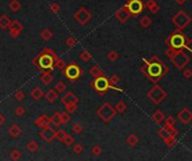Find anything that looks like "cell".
Instances as JSON below:
<instances>
[{
  "label": "cell",
  "instance_id": "9",
  "mask_svg": "<svg viewBox=\"0 0 192 161\" xmlns=\"http://www.w3.org/2000/svg\"><path fill=\"white\" fill-rule=\"evenodd\" d=\"M178 119L183 124H190L192 122V111L189 108H182L178 113Z\"/></svg>",
  "mask_w": 192,
  "mask_h": 161
},
{
  "label": "cell",
  "instance_id": "5",
  "mask_svg": "<svg viewBox=\"0 0 192 161\" xmlns=\"http://www.w3.org/2000/svg\"><path fill=\"white\" fill-rule=\"evenodd\" d=\"M172 22L176 28L182 30V29H184V28H187L189 26V24L191 22V17L184 10H179L172 17Z\"/></svg>",
  "mask_w": 192,
  "mask_h": 161
},
{
  "label": "cell",
  "instance_id": "25",
  "mask_svg": "<svg viewBox=\"0 0 192 161\" xmlns=\"http://www.w3.org/2000/svg\"><path fill=\"white\" fill-rule=\"evenodd\" d=\"M20 132H22V130H20V129L18 128V125H16V124H14L10 129H9V133H10L11 136H14V138L19 136Z\"/></svg>",
  "mask_w": 192,
  "mask_h": 161
},
{
  "label": "cell",
  "instance_id": "21",
  "mask_svg": "<svg viewBox=\"0 0 192 161\" xmlns=\"http://www.w3.org/2000/svg\"><path fill=\"white\" fill-rule=\"evenodd\" d=\"M165 130L169 132V134L170 136H176L179 134V131L176 130V128H175V125H170V124H165Z\"/></svg>",
  "mask_w": 192,
  "mask_h": 161
},
{
  "label": "cell",
  "instance_id": "14",
  "mask_svg": "<svg viewBox=\"0 0 192 161\" xmlns=\"http://www.w3.org/2000/svg\"><path fill=\"white\" fill-rule=\"evenodd\" d=\"M41 136H42L45 141L51 142L56 136V133L54 132L53 130H51L50 128H46L44 131H42V132H41Z\"/></svg>",
  "mask_w": 192,
  "mask_h": 161
},
{
  "label": "cell",
  "instance_id": "12",
  "mask_svg": "<svg viewBox=\"0 0 192 161\" xmlns=\"http://www.w3.org/2000/svg\"><path fill=\"white\" fill-rule=\"evenodd\" d=\"M116 18L118 19V21L120 22V24H125L126 21H128V19L130 18V12L128 11L127 7L126 6H124V7H121V8L119 9V10H117V12H116Z\"/></svg>",
  "mask_w": 192,
  "mask_h": 161
},
{
  "label": "cell",
  "instance_id": "18",
  "mask_svg": "<svg viewBox=\"0 0 192 161\" xmlns=\"http://www.w3.org/2000/svg\"><path fill=\"white\" fill-rule=\"evenodd\" d=\"M152 19H150V17L148 16H143L142 17V19L139 20V25L142 26L144 29H146V28H148L150 25H152Z\"/></svg>",
  "mask_w": 192,
  "mask_h": 161
},
{
  "label": "cell",
  "instance_id": "10",
  "mask_svg": "<svg viewBox=\"0 0 192 161\" xmlns=\"http://www.w3.org/2000/svg\"><path fill=\"white\" fill-rule=\"evenodd\" d=\"M81 72H82V71L80 70V67L76 66V65H74V64H71L66 67V70H65V75H66V77L70 78V80H76V78L80 77Z\"/></svg>",
  "mask_w": 192,
  "mask_h": 161
},
{
  "label": "cell",
  "instance_id": "19",
  "mask_svg": "<svg viewBox=\"0 0 192 161\" xmlns=\"http://www.w3.org/2000/svg\"><path fill=\"white\" fill-rule=\"evenodd\" d=\"M138 141H139L138 138H137V136H135V134H130V136L126 139V143H127L128 145H130V147H135V145L138 143Z\"/></svg>",
  "mask_w": 192,
  "mask_h": 161
},
{
  "label": "cell",
  "instance_id": "34",
  "mask_svg": "<svg viewBox=\"0 0 192 161\" xmlns=\"http://www.w3.org/2000/svg\"><path fill=\"white\" fill-rule=\"evenodd\" d=\"M27 148L32 151V152H34V151H36V150H37L38 145H37V143H36L35 141H31V142H29V145H27Z\"/></svg>",
  "mask_w": 192,
  "mask_h": 161
},
{
  "label": "cell",
  "instance_id": "35",
  "mask_svg": "<svg viewBox=\"0 0 192 161\" xmlns=\"http://www.w3.org/2000/svg\"><path fill=\"white\" fill-rule=\"evenodd\" d=\"M119 77H118L117 75H114L111 76V77L109 78V83H110V85H116V84L119 83Z\"/></svg>",
  "mask_w": 192,
  "mask_h": 161
},
{
  "label": "cell",
  "instance_id": "39",
  "mask_svg": "<svg viewBox=\"0 0 192 161\" xmlns=\"http://www.w3.org/2000/svg\"><path fill=\"white\" fill-rule=\"evenodd\" d=\"M64 89H65V84L63 82H59L56 85V92H62L64 91Z\"/></svg>",
  "mask_w": 192,
  "mask_h": 161
},
{
  "label": "cell",
  "instance_id": "28",
  "mask_svg": "<svg viewBox=\"0 0 192 161\" xmlns=\"http://www.w3.org/2000/svg\"><path fill=\"white\" fill-rule=\"evenodd\" d=\"M41 80H42V82L45 84V85H48V84L52 82V80H53V77L50 75V74H47V73H45L44 75L41 77Z\"/></svg>",
  "mask_w": 192,
  "mask_h": 161
},
{
  "label": "cell",
  "instance_id": "46",
  "mask_svg": "<svg viewBox=\"0 0 192 161\" xmlns=\"http://www.w3.org/2000/svg\"><path fill=\"white\" fill-rule=\"evenodd\" d=\"M3 121H5V117H3V115H0V123H2Z\"/></svg>",
  "mask_w": 192,
  "mask_h": 161
},
{
  "label": "cell",
  "instance_id": "31",
  "mask_svg": "<svg viewBox=\"0 0 192 161\" xmlns=\"http://www.w3.org/2000/svg\"><path fill=\"white\" fill-rule=\"evenodd\" d=\"M118 58H119V54H118L117 52H110V53H108L109 61L115 62V61H117Z\"/></svg>",
  "mask_w": 192,
  "mask_h": 161
},
{
  "label": "cell",
  "instance_id": "1",
  "mask_svg": "<svg viewBox=\"0 0 192 161\" xmlns=\"http://www.w3.org/2000/svg\"><path fill=\"white\" fill-rule=\"evenodd\" d=\"M169 71H170V68L166 66L164 62L162 61L157 55H153L150 63L146 65V74H145V76L150 82L156 84L166 75Z\"/></svg>",
  "mask_w": 192,
  "mask_h": 161
},
{
  "label": "cell",
  "instance_id": "38",
  "mask_svg": "<svg viewBox=\"0 0 192 161\" xmlns=\"http://www.w3.org/2000/svg\"><path fill=\"white\" fill-rule=\"evenodd\" d=\"M80 57L83 59V61H89V59L91 58V55H90L88 52H83V53L80 55Z\"/></svg>",
  "mask_w": 192,
  "mask_h": 161
},
{
  "label": "cell",
  "instance_id": "26",
  "mask_svg": "<svg viewBox=\"0 0 192 161\" xmlns=\"http://www.w3.org/2000/svg\"><path fill=\"white\" fill-rule=\"evenodd\" d=\"M90 73H91V75L95 76V77H98V76H102L103 75L102 71H101L98 66H93V67H92L91 70H90Z\"/></svg>",
  "mask_w": 192,
  "mask_h": 161
},
{
  "label": "cell",
  "instance_id": "20",
  "mask_svg": "<svg viewBox=\"0 0 192 161\" xmlns=\"http://www.w3.org/2000/svg\"><path fill=\"white\" fill-rule=\"evenodd\" d=\"M164 141V143L167 145L169 148H173L174 145H176V136H167L166 139L163 140Z\"/></svg>",
  "mask_w": 192,
  "mask_h": 161
},
{
  "label": "cell",
  "instance_id": "16",
  "mask_svg": "<svg viewBox=\"0 0 192 161\" xmlns=\"http://www.w3.org/2000/svg\"><path fill=\"white\" fill-rule=\"evenodd\" d=\"M152 121L153 122H155L156 124H159V123H161V122H163L165 120V115H164V113L161 111V110H156L155 112H154L153 114H152Z\"/></svg>",
  "mask_w": 192,
  "mask_h": 161
},
{
  "label": "cell",
  "instance_id": "8",
  "mask_svg": "<svg viewBox=\"0 0 192 161\" xmlns=\"http://www.w3.org/2000/svg\"><path fill=\"white\" fill-rule=\"evenodd\" d=\"M126 7L131 16H138L144 11L145 5L143 3L142 0H128Z\"/></svg>",
  "mask_w": 192,
  "mask_h": 161
},
{
  "label": "cell",
  "instance_id": "13",
  "mask_svg": "<svg viewBox=\"0 0 192 161\" xmlns=\"http://www.w3.org/2000/svg\"><path fill=\"white\" fill-rule=\"evenodd\" d=\"M53 63H54L53 57L51 55H47V54L42 55L38 59V65L42 67V68H45V70L51 68V67L53 66Z\"/></svg>",
  "mask_w": 192,
  "mask_h": 161
},
{
  "label": "cell",
  "instance_id": "47",
  "mask_svg": "<svg viewBox=\"0 0 192 161\" xmlns=\"http://www.w3.org/2000/svg\"><path fill=\"white\" fill-rule=\"evenodd\" d=\"M189 43H191V44H192V38H191V39H189Z\"/></svg>",
  "mask_w": 192,
  "mask_h": 161
},
{
  "label": "cell",
  "instance_id": "17",
  "mask_svg": "<svg viewBox=\"0 0 192 161\" xmlns=\"http://www.w3.org/2000/svg\"><path fill=\"white\" fill-rule=\"evenodd\" d=\"M62 102L65 104V105H70V104H75L76 102V97L72 94V93H67L65 96L62 99Z\"/></svg>",
  "mask_w": 192,
  "mask_h": 161
},
{
  "label": "cell",
  "instance_id": "40",
  "mask_svg": "<svg viewBox=\"0 0 192 161\" xmlns=\"http://www.w3.org/2000/svg\"><path fill=\"white\" fill-rule=\"evenodd\" d=\"M69 115H67L66 113H63V114H61V121L63 123H66L67 121H69Z\"/></svg>",
  "mask_w": 192,
  "mask_h": 161
},
{
  "label": "cell",
  "instance_id": "4",
  "mask_svg": "<svg viewBox=\"0 0 192 161\" xmlns=\"http://www.w3.org/2000/svg\"><path fill=\"white\" fill-rule=\"evenodd\" d=\"M170 59H171V62H172V64L180 71L184 70V67L190 63V57L187 55V53L184 52V49L175 50V53L171 56Z\"/></svg>",
  "mask_w": 192,
  "mask_h": 161
},
{
  "label": "cell",
  "instance_id": "42",
  "mask_svg": "<svg viewBox=\"0 0 192 161\" xmlns=\"http://www.w3.org/2000/svg\"><path fill=\"white\" fill-rule=\"evenodd\" d=\"M92 152L95 153L96 156H98V154H100V152H101V149L99 147H95L93 148V150H92Z\"/></svg>",
  "mask_w": 192,
  "mask_h": 161
},
{
  "label": "cell",
  "instance_id": "24",
  "mask_svg": "<svg viewBox=\"0 0 192 161\" xmlns=\"http://www.w3.org/2000/svg\"><path fill=\"white\" fill-rule=\"evenodd\" d=\"M56 97H57V93H56V90H50L47 92V94H46V100L48 102H53V101L56 100Z\"/></svg>",
  "mask_w": 192,
  "mask_h": 161
},
{
  "label": "cell",
  "instance_id": "27",
  "mask_svg": "<svg viewBox=\"0 0 192 161\" xmlns=\"http://www.w3.org/2000/svg\"><path fill=\"white\" fill-rule=\"evenodd\" d=\"M10 25V20L7 18V16H2L0 18V27L1 28H7Z\"/></svg>",
  "mask_w": 192,
  "mask_h": 161
},
{
  "label": "cell",
  "instance_id": "33",
  "mask_svg": "<svg viewBox=\"0 0 192 161\" xmlns=\"http://www.w3.org/2000/svg\"><path fill=\"white\" fill-rule=\"evenodd\" d=\"M182 76H183L184 78H187V80H190V78L192 77V70L185 68V70L183 71V73H182Z\"/></svg>",
  "mask_w": 192,
  "mask_h": 161
},
{
  "label": "cell",
  "instance_id": "44",
  "mask_svg": "<svg viewBox=\"0 0 192 161\" xmlns=\"http://www.w3.org/2000/svg\"><path fill=\"white\" fill-rule=\"evenodd\" d=\"M74 130L76 131V132H81V131H82V128H81V126H80V125H79V124H75Z\"/></svg>",
  "mask_w": 192,
  "mask_h": 161
},
{
  "label": "cell",
  "instance_id": "11",
  "mask_svg": "<svg viewBox=\"0 0 192 161\" xmlns=\"http://www.w3.org/2000/svg\"><path fill=\"white\" fill-rule=\"evenodd\" d=\"M90 18H91V14L83 7L79 9V11L75 14V19H76V21L80 22L81 25L86 24L90 20Z\"/></svg>",
  "mask_w": 192,
  "mask_h": 161
},
{
  "label": "cell",
  "instance_id": "30",
  "mask_svg": "<svg viewBox=\"0 0 192 161\" xmlns=\"http://www.w3.org/2000/svg\"><path fill=\"white\" fill-rule=\"evenodd\" d=\"M159 136H161L162 139L164 140V139H166L167 136H170V134H169V132H167V131L165 130L164 126H163V128H160L159 129Z\"/></svg>",
  "mask_w": 192,
  "mask_h": 161
},
{
  "label": "cell",
  "instance_id": "29",
  "mask_svg": "<svg viewBox=\"0 0 192 161\" xmlns=\"http://www.w3.org/2000/svg\"><path fill=\"white\" fill-rule=\"evenodd\" d=\"M165 124L176 125V119L173 115H169V117H165Z\"/></svg>",
  "mask_w": 192,
  "mask_h": 161
},
{
  "label": "cell",
  "instance_id": "37",
  "mask_svg": "<svg viewBox=\"0 0 192 161\" xmlns=\"http://www.w3.org/2000/svg\"><path fill=\"white\" fill-rule=\"evenodd\" d=\"M10 8L12 9V11H17L19 8V3L17 2V0H12V3L10 5Z\"/></svg>",
  "mask_w": 192,
  "mask_h": 161
},
{
  "label": "cell",
  "instance_id": "6",
  "mask_svg": "<svg viewBox=\"0 0 192 161\" xmlns=\"http://www.w3.org/2000/svg\"><path fill=\"white\" fill-rule=\"evenodd\" d=\"M117 111H116V108H112L111 104H109V103H105L102 105L99 108V110L97 111V114L99 115L101 120H102L103 122L108 123L110 120H112V117H115Z\"/></svg>",
  "mask_w": 192,
  "mask_h": 161
},
{
  "label": "cell",
  "instance_id": "23",
  "mask_svg": "<svg viewBox=\"0 0 192 161\" xmlns=\"http://www.w3.org/2000/svg\"><path fill=\"white\" fill-rule=\"evenodd\" d=\"M115 108H116V111L119 112V113H124V112L126 111V108H127V105H126V103L124 102V101H119V102H117Z\"/></svg>",
  "mask_w": 192,
  "mask_h": 161
},
{
  "label": "cell",
  "instance_id": "45",
  "mask_svg": "<svg viewBox=\"0 0 192 161\" xmlns=\"http://www.w3.org/2000/svg\"><path fill=\"white\" fill-rule=\"evenodd\" d=\"M16 113H17V114H22V113H24V110H22V108H17Z\"/></svg>",
  "mask_w": 192,
  "mask_h": 161
},
{
  "label": "cell",
  "instance_id": "3",
  "mask_svg": "<svg viewBox=\"0 0 192 161\" xmlns=\"http://www.w3.org/2000/svg\"><path fill=\"white\" fill-rule=\"evenodd\" d=\"M147 97L152 101L153 104H161L163 101L167 97L166 91H164V89L156 83L155 85L147 92Z\"/></svg>",
  "mask_w": 192,
  "mask_h": 161
},
{
  "label": "cell",
  "instance_id": "43",
  "mask_svg": "<svg viewBox=\"0 0 192 161\" xmlns=\"http://www.w3.org/2000/svg\"><path fill=\"white\" fill-rule=\"evenodd\" d=\"M175 2L178 3L179 6H183L184 3L187 2V0H175Z\"/></svg>",
  "mask_w": 192,
  "mask_h": 161
},
{
  "label": "cell",
  "instance_id": "15",
  "mask_svg": "<svg viewBox=\"0 0 192 161\" xmlns=\"http://www.w3.org/2000/svg\"><path fill=\"white\" fill-rule=\"evenodd\" d=\"M145 7L154 15L157 14L160 10V6L157 5V2H156L155 0H147V2L145 3Z\"/></svg>",
  "mask_w": 192,
  "mask_h": 161
},
{
  "label": "cell",
  "instance_id": "32",
  "mask_svg": "<svg viewBox=\"0 0 192 161\" xmlns=\"http://www.w3.org/2000/svg\"><path fill=\"white\" fill-rule=\"evenodd\" d=\"M51 120H52V122L55 123L56 125H59L60 123L62 122V121H61V114H60V113H55V115H53Z\"/></svg>",
  "mask_w": 192,
  "mask_h": 161
},
{
  "label": "cell",
  "instance_id": "22",
  "mask_svg": "<svg viewBox=\"0 0 192 161\" xmlns=\"http://www.w3.org/2000/svg\"><path fill=\"white\" fill-rule=\"evenodd\" d=\"M43 95V91L41 87H35V89L32 91V97L35 99V100H39Z\"/></svg>",
  "mask_w": 192,
  "mask_h": 161
},
{
  "label": "cell",
  "instance_id": "36",
  "mask_svg": "<svg viewBox=\"0 0 192 161\" xmlns=\"http://www.w3.org/2000/svg\"><path fill=\"white\" fill-rule=\"evenodd\" d=\"M11 31L12 30H20V29H22V26H20V24L18 21H14L12 22V24H11Z\"/></svg>",
  "mask_w": 192,
  "mask_h": 161
},
{
  "label": "cell",
  "instance_id": "2",
  "mask_svg": "<svg viewBox=\"0 0 192 161\" xmlns=\"http://www.w3.org/2000/svg\"><path fill=\"white\" fill-rule=\"evenodd\" d=\"M165 43L169 46V48H173V49H189L192 52V48L189 47V39L187 36L182 33L181 29L176 28L175 31H173L170 36L166 37Z\"/></svg>",
  "mask_w": 192,
  "mask_h": 161
},
{
  "label": "cell",
  "instance_id": "7",
  "mask_svg": "<svg viewBox=\"0 0 192 161\" xmlns=\"http://www.w3.org/2000/svg\"><path fill=\"white\" fill-rule=\"evenodd\" d=\"M93 87H95L96 91L99 93V94H105L107 93L109 89H110V83H109V80L106 78L105 76H98L96 77V80H93Z\"/></svg>",
  "mask_w": 192,
  "mask_h": 161
},
{
  "label": "cell",
  "instance_id": "41",
  "mask_svg": "<svg viewBox=\"0 0 192 161\" xmlns=\"http://www.w3.org/2000/svg\"><path fill=\"white\" fill-rule=\"evenodd\" d=\"M56 136H59L60 140H61V141H63V140L65 139V136H66V134L64 133L63 131H59V132H57V133H56Z\"/></svg>",
  "mask_w": 192,
  "mask_h": 161
}]
</instances>
